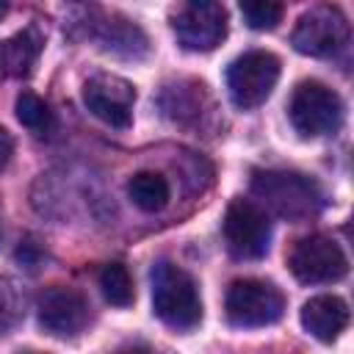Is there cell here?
<instances>
[{
  "instance_id": "1",
  "label": "cell",
  "mask_w": 354,
  "mask_h": 354,
  "mask_svg": "<svg viewBox=\"0 0 354 354\" xmlns=\"http://www.w3.org/2000/svg\"><path fill=\"white\" fill-rule=\"evenodd\" d=\"M152 310L155 315L177 332H191L202 324V296L196 279L174 266L171 260H158L149 271Z\"/></svg>"
},
{
  "instance_id": "2",
  "label": "cell",
  "mask_w": 354,
  "mask_h": 354,
  "mask_svg": "<svg viewBox=\"0 0 354 354\" xmlns=\"http://www.w3.org/2000/svg\"><path fill=\"white\" fill-rule=\"evenodd\" d=\"M252 194L260 199V207H268L271 213L288 221H304L315 216L326 202L321 185L313 177L299 171H279V169L254 171Z\"/></svg>"
},
{
  "instance_id": "3",
  "label": "cell",
  "mask_w": 354,
  "mask_h": 354,
  "mask_svg": "<svg viewBox=\"0 0 354 354\" xmlns=\"http://www.w3.org/2000/svg\"><path fill=\"white\" fill-rule=\"evenodd\" d=\"M288 116L301 138H321L340 130L346 105L335 88L318 80H301L290 94Z\"/></svg>"
},
{
  "instance_id": "4",
  "label": "cell",
  "mask_w": 354,
  "mask_h": 354,
  "mask_svg": "<svg viewBox=\"0 0 354 354\" xmlns=\"http://www.w3.org/2000/svg\"><path fill=\"white\" fill-rule=\"evenodd\" d=\"M282 313H285V296L268 279L243 277L230 282L224 293V315L232 326L241 329L271 326L282 318Z\"/></svg>"
},
{
  "instance_id": "5",
  "label": "cell",
  "mask_w": 354,
  "mask_h": 354,
  "mask_svg": "<svg viewBox=\"0 0 354 354\" xmlns=\"http://www.w3.org/2000/svg\"><path fill=\"white\" fill-rule=\"evenodd\" d=\"M224 77L232 105L241 111H254L271 97L279 80V58L268 50H249L227 66Z\"/></svg>"
},
{
  "instance_id": "6",
  "label": "cell",
  "mask_w": 354,
  "mask_h": 354,
  "mask_svg": "<svg viewBox=\"0 0 354 354\" xmlns=\"http://www.w3.org/2000/svg\"><path fill=\"white\" fill-rule=\"evenodd\" d=\"M230 17L224 0H183L171 17V30L183 50L210 53L227 39Z\"/></svg>"
},
{
  "instance_id": "7",
  "label": "cell",
  "mask_w": 354,
  "mask_h": 354,
  "mask_svg": "<svg viewBox=\"0 0 354 354\" xmlns=\"http://www.w3.org/2000/svg\"><path fill=\"white\" fill-rule=\"evenodd\" d=\"M224 243L238 260H263L271 246V218L252 199H232L221 221Z\"/></svg>"
},
{
  "instance_id": "8",
  "label": "cell",
  "mask_w": 354,
  "mask_h": 354,
  "mask_svg": "<svg viewBox=\"0 0 354 354\" xmlns=\"http://www.w3.org/2000/svg\"><path fill=\"white\" fill-rule=\"evenodd\" d=\"M348 41V19L337 6H313L307 8L290 33V44L296 53L310 58H332Z\"/></svg>"
},
{
  "instance_id": "9",
  "label": "cell",
  "mask_w": 354,
  "mask_h": 354,
  "mask_svg": "<svg viewBox=\"0 0 354 354\" xmlns=\"http://www.w3.org/2000/svg\"><path fill=\"white\" fill-rule=\"evenodd\" d=\"M288 266L293 277L304 285H329L348 274L346 252L335 238L321 232L299 238L288 254Z\"/></svg>"
},
{
  "instance_id": "10",
  "label": "cell",
  "mask_w": 354,
  "mask_h": 354,
  "mask_svg": "<svg viewBox=\"0 0 354 354\" xmlns=\"http://www.w3.org/2000/svg\"><path fill=\"white\" fill-rule=\"evenodd\" d=\"M36 318L50 337H77L88 324V301L75 288L50 285L36 301Z\"/></svg>"
},
{
  "instance_id": "11",
  "label": "cell",
  "mask_w": 354,
  "mask_h": 354,
  "mask_svg": "<svg viewBox=\"0 0 354 354\" xmlns=\"http://www.w3.org/2000/svg\"><path fill=\"white\" fill-rule=\"evenodd\" d=\"M83 102L100 122H105L108 127L124 130L133 122L136 88L119 75L100 72L83 83Z\"/></svg>"
},
{
  "instance_id": "12",
  "label": "cell",
  "mask_w": 354,
  "mask_h": 354,
  "mask_svg": "<svg viewBox=\"0 0 354 354\" xmlns=\"http://www.w3.org/2000/svg\"><path fill=\"white\" fill-rule=\"evenodd\" d=\"M91 36L97 39V44L105 53L119 55V58H127V61H138V58H144L149 53L147 33L136 22H130V19L119 17V14L100 17L94 22V28H91Z\"/></svg>"
},
{
  "instance_id": "13",
  "label": "cell",
  "mask_w": 354,
  "mask_h": 354,
  "mask_svg": "<svg viewBox=\"0 0 354 354\" xmlns=\"http://www.w3.org/2000/svg\"><path fill=\"white\" fill-rule=\"evenodd\" d=\"M301 326L313 337H318L324 343H332L348 326V304L335 293L313 296L301 307Z\"/></svg>"
},
{
  "instance_id": "14",
  "label": "cell",
  "mask_w": 354,
  "mask_h": 354,
  "mask_svg": "<svg viewBox=\"0 0 354 354\" xmlns=\"http://www.w3.org/2000/svg\"><path fill=\"white\" fill-rule=\"evenodd\" d=\"M41 47H44V36L36 25H28L25 30L0 41V80L28 77L41 55Z\"/></svg>"
},
{
  "instance_id": "15",
  "label": "cell",
  "mask_w": 354,
  "mask_h": 354,
  "mask_svg": "<svg viewBox=\"0 0 354 354\" xmlns=\"http://www.w3.org/2000/svg\"><path fill=\"white\" fill-rule=\"evenodd\" d=\"M205 83L196 80H177L174 86H163L160 91V108L169 119L174 122H188L202 113V100H205Z\"/></svg>"
},
{
  "instance_id": "16",
  "label": "cell",
  "mask_w": 354,
  "mask_h": 354,
  "mask_svg": "<svg viewBox=\"0 0 354 354\" xmlns=\"http://www.w3.org/2000/svg\"><path fill=\"white\" fill-rule=\"evenodd\" d=\"M127 196L130 202L144 210V213H158L169 205V183L163 174L158 171H136L130 180H127Z\"/></svg>"
},
{
  "instance_id": "17",
  "label": "cell",
  "mask_w": 354,
  "mask_h": 354,
  "mask_svg": "<svg viewBox=\"0 0 354 354\" xmlns=\"http://www.w3.org/2000/svg\"><path fill=\"white\" fill-rule=\"evenodd\" d=\"M14 111H17L19 124H22L25 130H30L33 136H50L53 127H55V116H53L50 105H47L39 94H33V91H28V88L19 91Z\"/></svg>"
},
{
  "instance_id": "18",
  "label": "cell",
  "mask_w": 354,
  "mask_h": 354,
  "mask_svg": "<svg viewBox=\"0 0 354 354\" xmlns=\"http://www.w3.org/2000/svg\"><path fill=\"white\" fill-rule=\"evenodd\" d=\"M100 290L105 296L108 304L113 307H130L136 301V288H133V277L122 263H105L100 268Z\"/></svg>"
},
{
  "instance_id": "19",
  "label": "cell",
  "mask_w": 354,
  "mask_h": 354,
  "mask_svg": "<svg viewBox=\"0 0 354 354\" xmlns=\"http://www.w3.org/2000/svg\"><path fill=\"white\" fill-rule=\"evenodd\" d=\"M28 310V293L14 277H0V335H8Z\"/></svg>"
},
{
  "instance_id": "20",
  "label": "cell",
  "mask_w": 354,
  "mask_h": 354,
  "mask_svg": "<svg viewBox=\"0 0 354 354\" xmlns=\"http://www.w3.org/2000/svg\"><path fill=\"white\" fill-rule=\"evenodd\" d=\"M243 22L252 30H274L282 22V0H238Z\"/></svg>"
},
{
  "instance_id": "21",
  "label": "cell",
  "mask_w": 354,
  "mask_h": 354,
  "mask_svg": "<svg viewBox=\"0 0 354 354\" xmlns=\"http://www.w3.org/2000/svg\"><path fill=\"white\" fill-rule=\"evenodd\" d=\"M17 260L19 263H25L28 268H36V263L41 260V252L36 249V243H19V249H17Z\"/></svg>"
},
{
  "instance_id": "22",
  "label": "cell",
  "mask_w": 354,
  "mask_h": 354,
  "mask_svg": "<svg viewBox=\"0 0 354 354\" xmlns=\"http://www.w3.org/2000/svg\"><path fill=\"white\" fill-rule=\"evenodd\" d=\"M11 155H14V138H11V133L6 127H0V171L8 166Z\"/></svg>"
},
{
  "instance_id": "23",
  "label": "cell",
  "mask_w": 354,
  "mask_h": 354,
  "mask_svg": "<svg viewBox=\"0 0 354 354\" xmlns=\"http://www.w3.org/2000/svg\"><path fill=\"white\" fill-rule=\"evenodd\" d=\"M8 8H11V0H0V22L6 19V14H8Z\"/></svg>"
}]
</instances>
